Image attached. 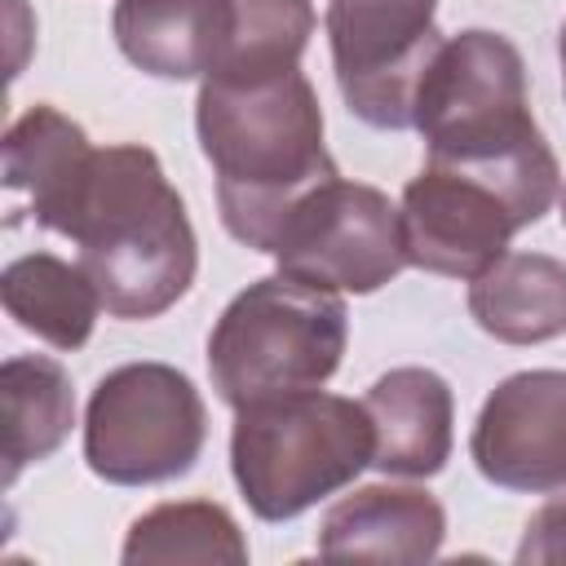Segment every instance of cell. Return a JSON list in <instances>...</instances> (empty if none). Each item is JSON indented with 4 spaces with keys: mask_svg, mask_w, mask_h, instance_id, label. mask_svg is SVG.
Instances as JSON below:
<instances>
[{
    "mask_svg": "<svg viewBox=\"0 0 566 566\" xmlns=\"http://www.w3.org/2000/svg\"><path fill=\"white\" fill-rule=\"evenodd\" d=\"M447 535V513L424 486H358L340 495L318 522L323 557H376V562H429Z\"/></svg>",
    "mask_w": 566,
    "mask_h": 566,
    "instance_id": "obj_12",
    "label": "cell"
},
{
    "mask_svg": "<svg viewBox=\"0 0 566 566\" xmlns=\"http://www.w3.org/2000/svg\"><path fill=\"white\" fill-rule=\"evenodd\" d=\"M4 407V482L13 486L27 464L49 460L75 424V389L62 363L44 354H13L0 367Z\"/></svg>",
    "mask_w": 566,
    "mask_h": 566,
    "instance_id": "obj_17",
    "label": "cell"
},
{
    "mask_svg": "<svg viewBox=\"0 0 566 566\" xmlns=\"http://www.w3.org/2000/svg\"><path fill=\"white\" fill-rule=\"evenodd\" d=\"M40 230L80 248V270L111 318H159L195 283V226L150 146H93Z\"/></svg>",
    "mask_w": 566,
    "mask_h": 566,
    "instance_id": "obj_1",
    "label": "cell"
},
{
    "mask_svg": "<svg viewBox=\"0 0 566 566\" xmlns=\"http://www.w3.org/2000/svg\"><path fill=\"white\" fill-rule=\"evenodd\" d=\"M318 27L314 0H226V27L203 80L261 84L301 71V53Z\"/></svg>",
    "mask_w": 566,
    "mask_h": 566,
    "instance_id": "obj_16",
    "label": "cell"
},
{
    "mask_svg": "<svg viewBox=\"0 0 566 566\" xmlns=\"http://www.w3.org/2000/svg\"><path fill=\"white\" fill-rule=\"evenodd\" d=\"M562 221H566V190H562Z\"/></svg>",
    "mask_w": 566,
    "mask_h": 566,
    "instance_id": "obj_22",
    "label": "cell"
},
{
    "mask_svg": "<svg viewBox=\"0 0 566 566\" xmlns=\"http://www.w3.org/2000/svg\"><path fill=\"white\" fill-rule=\"evenodd\" d=\"M270 256L279 274L367 296L407 270L402 217L389 195L336 172L283 217Z\"/></svg>",
    "mask_w": 566,
    "mask_h": 566,
    "instance_id": "obj_7",
    "label": "cell"
},
{
    "mask_svg": "<svg viewBox=\"0 0 566 566\" xmlns=\"http://www.w3.org/2000/svg\"><path fill=\"white\" fill-rule=\"evenodd\" d=\"M473 323L504 345L566 336V261L548 252H504L469 279Z\"/></svg>",
    "mask_w": 566,
    "mask_h": 566,
    "instance_id": "obj_13",
    "label": "cell"
},
{
    "mask_svg": "<svg viewBox=\"0 0 566 566\" xmlns=\"http://www.w3.org/2000/svg\"><path fill=\"white\" fill-rule=\"evenodd\" d=\"M411 128L424 137L433 164L531 168L557 159L531 115L517 44L486 27L438 44L416 88Z\"/></svg>",
    "mask_w": 566,
    "mask_h": 566,
    "instance_id": "obj_4",
    "label": "cell"
},
{
    "mask_svg": "<svg viewBox=\"0 0 566 566\" xmlns=\"http://www.w3.org/2000/svg\"><path fill=\"white\" fill-rule=\"evenodd\" d=\"M195 128L217 177L221 221L252 252H270L283 217L318 181L336 177L323 106L301 71L261 84L203 80Z\"/></svg>",
    "mask_w": 566,
    "mask_h": 566,
    "instance_id": "obj_2",
    "label": "cell"
},
{
    "mask_svg": "<svg viewBox=\"0 0 566 566\" xmlns=\"http://www.w3.org/2000/svg\"><path fill=\"white\" fill-rule=\"evenodd\" d=\"M128 566H155V562H248V539L230 509L212 500H168L146 509L124 539L119 553Z\"/></svg>",
    "mask_w": 566,
    "mask_h": 566,
    "instance_id": "obj_19",
    "label": "cell"
},
{
    "mask_svg": "<svg viewBox=\"0 0 566 566\" xmlns=\"http://www.w3.org/2000/svg\"><path fill=\"white\" fill-rule=\"evenodd\" d=\"M0 301H4V314L22 332H31L35 340L62 354L88 345L97 310H102V296L80 270V261L71 265L53 252L13 256L0 274Z\"/></svg>",
    "mask_w": 566,
    "mask_h": 566,
    "instance_id": "obj_15",
    "label": "cell"
},
{
    "mask_svg": "<svg viewBox=\"0 0 566 566\" xmlns=\"http://www.w3.org/2000/svg\"><path fill=\"white\" fill-rule=\"evenodd\" d=\"M208 442V407L195 380L168 363H124L97 380L84 407V460L111 486H159L195 469Z\"/></svg>",
    "mask_w": 566,
    "mask_h": 566,
    "instance_id": "obj_6",
    "label": "cell"
},
{
    "mask_svg": "<svg viewBox=\"0 0 566 566\" xmlns=\"http://www.w3.org/2000/svg\"><path fill=\"white\" fill-rule=\"evenodd\" d=\"M371 416L376 451L371 469L389 478H433L451 460L455 398L451 385L429 367H394L363 394Z\"/></svg>",
    "mask_w": 566,
    "mask_h": 566,
    "instance_id": "obj_11",
    "label": "cell"
},
{
    "mask_svg": "<svg viewBox=\"0 0 566 566\" xmlns=\"http://www.w3.org/2000/svg\"><path fill=\"white\" fill-rule=\"evenodd\" d=\"M402 248L407 265L442 279H478L495 256L509 252V239L522 226L513 203L482 177L429 164L402 186Z\"/></svg>",
    "mask_w": 566,
    "mask_h": 566,
    "instance_id": "obj_9",
    "label": "cell"
},
{
    "mask_svg": "<svg viewBox=\"0 0 566 566\" xmlns=\"http://www.w3.org/2000/svg\"><path fill=\"white\" fill-rule=\"evenodd\" d=\"M478 473L500 491L548 495L566 486V371L535 367L504 376L469 433Z\"/></svg>",
    "mask_w": 566,
    "mask_h": 566,
    "instance_id": "obj_10",
    "label": "cell"
},
{
    "mask_svg": "<svg viewBox=\"0 0 566 566\" xmlns=\"http://www.w3.org/2000/svg\"><path fill=\"white\" fill-rule=\"evenodd\" d=\"M88 137L57 106H27L4 133V190L27 199V217L40 226L49 208L71 190L88 159Z\"/></svg>",
    "mask_w": 566,
    "mask_h": 566,
    "instance_id": "obj_18",
    "label": "cell"
},
{
    "mask_svg": "<svg viewBox=\"0 0 566 566\" xmlns=\"http://www.w3.org/2000/svg\"><path fill=\"white\" fill-rule=\"evenodd\" d=\"M376 451L363 402L301 389L234 411L230 473L261 522H287L349 486Z\"/></svg>",
    "mask_w": 566,
    "mask_h": 566,
    "instance_id": "obj_3",
    "label": "cell"
},
{
    "mask_svg": "<svg viewBox=\"0 0 566 566\" xmlns=\"http://www.w3.org/2000/svg\"><path fill=\"white\" fill-rule=\"evenodd\" d=\"M517 562L522 566H548V562H566V495L548 500L544 509L531 513L522 544H517Z\"/></svg>",
    "mask_w": 566,
    "mask_h": 566,
    "instance_id": "obj_20",
    "label": "cell"
},
{
    "mask_svg": "<svg viewBox=\"0 0 566 566\" xmlns=\"http://www.w3.org/2000/svg\"><path fill=\"white\" fill-rule=\"evenodd\" d=\"M557 57H562V88H566V22H562V35H557Z\"/></svg>",
    "mask_w": 566,
    "mask_h": 566,
    "instance_id": "obj_21",
    "label": "cell"
},
{
    "mask_svg": "<svg viewBox=\"0 0 566 566\" xmlns=\"http://www.w3.org/2000/svg\"><path fill=\"white\" fill-rule=\"evenodd\" d=\"M226 27V0H115L119 53L155 80H203Z\"/></svg>",
    "mask_w": 566,
    "mask_h": 566,
    "instance_id": "obj_14",
    "label": "cell"
},
{
    "mask_svg": "<svg viewBox=\"0 0 566 566\" xmlns=\"http://www.w3.org/2000/svg\"><path fill=\"white\" fill-rule=\"evenodd\" d=\"M349 314L340 292L270 274L248 283L212 323L208 376L226 407L323 389L345 354Z\"/></svg>",
    "mask_w": 566,
    "mask_h": 566,
    "instance_id": "obj_5",
    "label": "cell"
},
{
    "mask_svg": "<svg viewBox=\"0 0 566 566\" xmlns=\"http://www.w3.org/2000/svg\"><path fill=\"white\" fill-rule=\"evenodd\" d=\"M433 9L438 0H327L332 71L349 115L371 128H411L420 75L447 40Z\"/></svg>",
    "mask_w": 566,
    "mask_h": 566,
    "instance_id": "obj_8",
    "label": "cell"
}]
</instances>
